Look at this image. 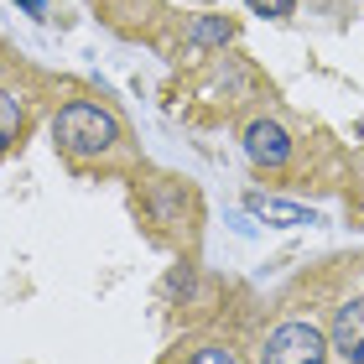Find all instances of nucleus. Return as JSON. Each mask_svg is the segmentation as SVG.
Wrapping results in <instances>:
<instances>
[{
	"label": "nucleus",
	"mask_w": 364,
	"mask_h": 364,
	"mask_svg": "<svg viewBox=\"0 0 364 364\" xmlns=\"http://www.w3.org/2000/svg\"><path fill=\"white\" fill-rule=\"evenodd\" d=\"M245 151H250L255 167H287L291 136H287L276 120H250V125H245Z\"/></svg>",
	"instance_id": "nucleus-3"
},
{
	"label": "nucleus",
	"mask_w": 364,
	"mask_h": 364,
	"mask_svg": "<svg viewBox=\"0 0 364 364\" xmlns=\"http://www.w3.org/2000/svg\"><path fill=\"white\" fill-rule=\"evenodd\" d=\"M245 208H250L255 219L276 224V229H302V224H318V213H312V208L287 203V198H266V193H250V198H245Z\"/></svg>",
	"instance_id": "nucleus-5"
},
{
	"label": "nucleus",
	"mask_w": 364,
	"mask_h": 364,
	"mask_svg": "<svg viewBox=\"0 0 364 364\" xmlns=\"http://www.w3.org/2000/svg\"><path fill=\"white\" fill-rule=\"evenodd\" d=\"M53 141H58V151H68V156H99V151H109L114 141H120V125H114V114L109 109H99V105H68V109H58V120H53Z\"/></svg>",
	"instance_id": "nucleus-1"
},
{
	"label": "nucleus",
	"mask_w": 364,
	"mask_h": 364,
	"mask_svg": "<svg viewBox=\"0 0 364 364\" xmlns=\"http://www.w3.org/2000/svg\"><path fill=\"white\" fill-rule=\"evenodd\" d=\"M229 37H235L229 21H198L193 26V42H229Z\"/></svg>",
	"instance_id": "nucleus-7"
},
{
	"label": "nucleus",
	"mask_w": 364,
	"mask_h": 364,
	"mask_svg": "<svg viewBox=\"0 0 364 364\" xmlns=\"http://www.w3.org/2000/svg\"><path fill=\"white\" fill-rule=\"evenodd\" d=\"M328 349L343 354L349 364H364V296L343 302L333 312V333H328Z\"/></svg>",
	"instance_id": "nucleus-4"
},
{
	"label": "nucleus",
	"mask_w": 364,
	"mask_h": 364,
	"mask_svg": "<svg viewBox=\"0 0 364 364\" xmlns=\"http://www.w3.org/2000/svg\"><path fill=\"white\" fill-rule=\"evenodd\" d=\"M188 364H240V359L229 354V349H219V343H208V349H198Z\"/></svg>",
	"instance_id": "nucleus-8"
},
{
	"label": "nucleus",
	"mask_w": 364,
	"mask_h": 364,
	"mask_svg": "<svg viewBox=\"0 0 364 364\" xmlns=\"http://www.w3.org/2000/svg\"><path fill=\"white\" fill-rule=\"evenodd\" d=\"M16 130H21V99L11 89H0V151L16 141Z\"/></svg>",
	"instance_id": "nucleus-6"
},
{
	"label": "nucleus",
	"mask_w": 364,
	"mask_h": 364,
	"mask_svg": "<svg viewBox=\"0 0 364 364\" xmlns=\"http://www.w3.org/2000/svg\"><path fill=\"white\" fill-rule=\"evenodd\" d=\"M266 364H328V338L312 323H281L266 338Z\"/></svg>",
	"instance_id": "nucleus-2"
},
{
	"label": "nucleus",
	"mask_w": 364,
	"mask_h": 364,
	"mask_svg": "<svg viewBox=\"0 0 364 364\" xmlns=\"http://www.w3.org/2000/svg\"><path fill=\"white\" fill-rule=\"evenodd\" d=\"M250 6H255L260 16H287V11L296 6V0H250Z\"/></svg>",
	"instance_id": "nucleus-9"
},
{
	"label": "nucleus",
	"mask_w": 364,
	"mask_h": 364,
	"mask_svg": "<svg viewBox=\"0 0 364 364\" xmlns=\"http://www.w3.org/2000/svg\"><path fill=\"white\" fill-rule=\"evenodd\" d=\"M16 6H21L26 16H42V11H47V0H16Z\"/></svg>",
	"instance_id": "nucleus-10"
}]
</instances>
